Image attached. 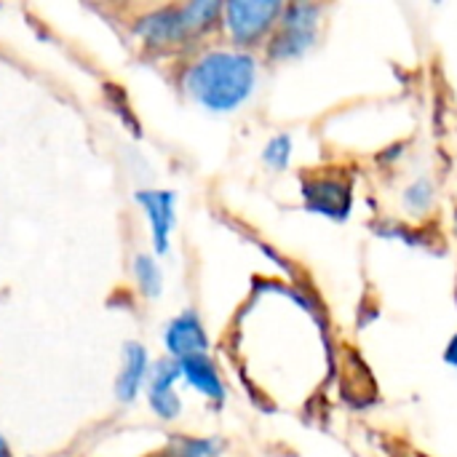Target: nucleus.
I'll return each mask as SVG.
<instances>
[{
	"label": "nucleus",
	"mask_w": 457,
	"mask_h": 457,
	"mask_svg": "<svg viewBox=\"0 0 457 457\" xmlns=\"http://www.w3.org/2000/svg\"><path fill=\"white\" fill-rule=\"evenodd\" d=\"M300 195H303V206L311 214L324 217L329 222H345L356 204L353 179L332 169L305 174L300 182Z\"/></svg>",
	"instance_id": "nucleus-5"
},
{
	"label": "nucleus",
	"mask_w": 457,
	"mask_h": 457,
	"mask_svg": "<svg viewBox=\"0 0 457 457\" xmlns=\"http://www.w3.org/2000/svg\"><path fill=\"white\" fill-rule=\"evenodd\" d=\"M284 3L278 0H230L222 3V19L228 37L236 48L252 51L257 46H265L270 35L278 27Z\"/></svg>",
	"instance_id": "nucleus-4"
},
{
	"label": "nucleus",
	"mask_w": 457,
	"mask_h": 457,
	"mask_svg": "<svg viewBox=\"0 0 457 457\" xmlns=\"http://www.w3.org/2000/svg\"><path fill=\"white\" fill-rule=\"evenodd\" d=\"M177 380H182L177 361L153 364L150 386H147V402H150V410L161 420H174L182 412V402H179V394H177Z\"/></svg>",
	"instance_id": "nucleus-9"
},
{
	"label": "nucleus",
	"mask_w": 457,
	"mask_h": 457,
	"mask_svg": "<svg viewBox=\"0 0 457 457\" xmlns=\"http://www.w3.org/2000/svg\"><path fill=\"white\" fill-rule=\"evenodd\" d=\"M260 83V62L252 51L212 48L193 59L182 75L185 91L212 112H233L252 99Z\"/></svg>",
	"instance_id": "nucleus-1"
},
{
	"label": "nucleus",
	"mask_w": 457,
	"mask_h": 457,
	"mask_svg": "<svg viewBox=\"0 0 457 457\" xmlns=\"http://www.w3.org/2000/svg\"><path fill=\"white\" fill-rule=\"evenodd\" d=\"M324 13L327 5L321 3H284L278 27L265 43V56L270 62H297L308 56L321 40Z\"/></svg>",
	"instance_id": "nucleus-3"
},
{
	"label": "nucleus",
	"mask_w": 457,
	"mask_h": 457,
	"mask_svg": "<svg viewBox=\"0 0 457 457\" xmlns=\"http://www.w3.org/2000/svg\"><path fill=\"white\" fill-rule=\"evenodd\" d=\"M0 457H11V447H8V442H5L3 434H0Z\"/></svg>",
	"instance_id": "nucleus-16"
},
{
	"label": "nucleus",
	"mask_w": 457,
	"mask_h": 457,
	"mask_svg": "<svg viewBox=\"0 0 457 457\" xmlns=\"http://www.w3.org/2000/svg\"><path fill=\"white\" fill-rule=\"evenodd\" d=\"M399 212L410 222H423L436 214L439 209V182L431 171L412 174L399 187Z\"/></svg>",
	"instance_id": "nucleus-8"
},
{
	"label": "nucleus",
	"mask_w": 457,
	"mask_h": 457,
	"mask_svg": "<svg viewBox=\"0 0 457 457\" xmlns=\"http://www.w3.org/2000/svg\"><path fill=\"white\" fill-rule=\"evenodd\" d=\"M225 445L220 439H201V436H185L179 442H174L163 457H222Z\"/></svg>",
	"instance_id": "nucleus-14"
},
{
	"label": "nucleus",
	"mask_w": 457,
	"mask_h": 457,
	"mask_svg": "<svg viewBox=\"0 0 457 457\" xmlns=\"http://www.w3.org/2000/svg\"><path fill=\"white\" fill-rule=\"evenodd\" d=\"M150 353L145 351V345L139 343H126L123 348V359H120V372H118V380H115V396L118 402L123 404H131L142 386L147 383L150 378Z\"/></svg>",
	"instance_id": "nucleus-10"
},
{
	"label": "nucleus",
	"mask_w": 457,
	"mask_h": 457,
	"mask_svg": "<svg viewBox=\"0 0 457 457\" xmlns=\"http://www.w3.org/2000/svg\"><path fill=\"white\" fill-rule=\"evenodd\" d=\"M137 204L145 209L150 233H153V246L158 254H166L171 246V230H174V206L177 195L171 190H137L134 193Z\"/></svg>",
	"instance_id": "nucleus-7"
},
{
	"label": "nucleus",
	"mask_w": 457,
	"mask_h": 457,
	"mask_svg": "<svg viewBox=\"0 0 457 457\" xmlns=\"http://www.w3.org/2000/svg\"><path fill=\"white\" fill-rule=\"evenodd\" d=\"M450 230H453V236L457 238V206L453 209V214H450Z\"/></svg>",
	"instance_id": "nucleus-17"
},
{
	"label": "nucleus",
	"mask_w": 457,
	"mask_h": 457,
	"mask_svg": "<svg viewBox=\"0 0 457 457\" xmlns=\"http://www.w3.org/2000/svg\"><path fill=\"white\" fill-rule=\"evenodd\" d=\"M292 155H295V139L287 131L273 134L262 147V163L270 171H284L292 163Z\"/></svg>",
	"instance_id": "nucleus-13"
},
{
	"label": "nucleus",
	"mask_w": 457,
	"mask_h": 457,
	"mask_svg": "<svg viewBox=\"0 0 457 457\" xmlns=\"http://www.w3.org/2000/svg\"><path fill=\"white\" fill-rule=\"evenodd\" d=\"M222 19V3L217 0H195L185 5H161L137 19V35L150 48H169L187 43L209 32Z\"/></svg>",
	"instance_id": "nucleus-2"
},
{
	"label": "nucleus",
	"mask_w": 457,
	"mask_h": 457,
	"mask_svg": "<svg viewBox=\"0 0 457 457\" xmlns=\"http://www.w3.org/2000/svg\"><path fill=\"white\" fill-rule=\"evenodd\" d=\"M442 361L450 367V370H457V332H453V337L445 343V351H442Z\"/></svg>",
	"instance_id": "nucleus-15"
},
{
	"label": "nucleus",
	"mask_w": 457,
	"mask_h": 457,
	"mask_svg": "<svg viewBox=\"0 0 457 457\" xmlns=\"http://www.w3.org/2000/svg\"><path fill=\"white\" fill-rule=\"evenodd\" d=\"M163 348L174 361L190 359V356H204L209 353V337L206 329L198 319L195 311H185L174 316L166 329H163Z\"/></svg>",
	"instance_id": "nucleus-6"
},
{
	"label": "nucleus",
	"mask_w": 457,
	"mask_h": 457,
	"mask_svg": "<svg viewBox=\"0 0 457 457\" xmlns=\"http://www.w3.org/2000/svg\"><path fill=\"white\" fill-rule=\"evenodd\" d=\"M179 364V378L193 388L198 391L204 399L214 402V404H222L225 402V380L217 370V364L209 359V353L204 356H190V359H182L177 361Z\"/></svg>",
	"instance_id": "nucleus-11"
},
{
	"label": "nucleus",
	"mask_w": 457,
	"mask_h": 457,
	"mask_svg": "<svg viewBox=\"0 0 457 457\" xmlns=\"http://www.w3.org/2000/svg\"><path fill=\"white\" fill-rule=\"evenodd\" d=\"M134 278H137L139 292H142L147 300H155V297L163 292V273H161V265H158L155 257H150V254H137V257H134Z\"/></svg>",
	"instance_id": "nucleus-12"
}]
</instances>
